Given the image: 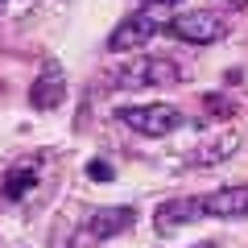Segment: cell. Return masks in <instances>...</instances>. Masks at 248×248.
<instances>
[{
    "label": "cell",
    "mask_w": 248,
    "mask_h": 248,
    "mask_svg": "<svg viewBox=\"0 0 248 248\" xmlns=\"http://www.w3.org/2000/svg\"><path fill=\"white\" fill-rule=\"evenodd\" d=\"M228 17L211 9H190V13H178L161 25V33H170L174 42H186V46H211V42H223L228 37Z\"/></svg>",
    "instance_id": "6da1fadb"
},
{
    "label": "cell",
    "mask_w": 248,
    "mask_h": 248,
    "mask_svg": "<svg viewBox=\"0 0 248 248\" xmlns=\"http://www.w3.org/2000/svg\"><path fill=\"white\" fill-rule=\"evenodd\" d=\"M182 83V71H178L174 58H161V54H149V58L128 62L120 75H116V87L124 91H141V87H174Z\"/></svg>",
    "instance_id": "7a4b0ae2"
},
{
    "label": "cell",
    "mask_w": 248,
    "mask_h": 248,
    "mask_svg": "<svg viewBox=\"0 0 248 248\" xmlns=\"http://www.w3.org/2000/svg\"><path fill=\"white\" fill-rule=\"evenodd\" d=\"M120 120L137 128L141 137H170L186 124V116L174 104H133V108H120Z\"/></svg>",
    "instance_id": "3957f363"
},
{
    "label": "cell",
    "mask_w": 248,
    "mask_h": 248,
    "mask_svg": "<svg viewBox=\"0 0 248 248\" xmlns=\"http://www.w3.org/2000/svg\"><path fill=\"white\" fill-rule=\"evenodd\" d=\"M161 25H166V21H157L149 9L133 13V17H124L120 25L112 29V37H108V54H124V50H137V46L153 42V37L161 33Z\"/></svg>",
    "instance_id": "277c9868"
},
{
    "label": "cell",
    "mask_w": 248,
    "mask_h": 248,
    "mask_svg": "<svg viewBox=\"0 0 248 248\" xmlns=\"http://www.w3.org/2000/svg\"><path fill=\"white\" fill-rule=\"evenodd\" d=\"M133 219H137V211L133 207H95V211L87 215V223L79 228V240H112V236H120L124 228H133Z\"/></svg>",
    "instance_id": "5b68a950"
},
{
    "label": "cell",
    "mask_w": 248,
    "mask_h": 248,
    "mask_svg": "<svg viewBox=\"0 0 248 248\" xmlns=\"http://www.w3.org/2000/svg\"><path fill=\"white\" fill-rule=\"evenodd\" d=\"M207 219L203 215V195L199 199H170V203H161L157 211H153V228L161 232V236H174V232L190 228V223Z\"/></svg>",
    "instance_id": "8992f818"
},
{
    "label": "cell",
    "mask_w": 248,
    "mask_h": 248,
    "mask_svg": "<svg viewBox=\"0 0 248 248\" xmlns=\"http://www.w3.org/2000/svg\"><path fill=\"white\" fill-rule=\"evenodd\" d=\"M62 99H66V79H62V66H58V62H46L42 75H37L33 87H29V104H33L37 112H54Z\"/></svg>",
    "instance_id": "52a82bcc"
},
{
    "label": "cell",
    "mask_w": 248,
    "mask_h": 248,
    "mask_svg": "<svg viewBox=\"0 0 248 248\" xmlns=\"http://www.w3.org/2000/svg\"><path fill=\"white\" fill-rule=\"evenodd\" d=\"M203 215L207 219H248V186H223L203 195Z\"/></svg>",
    "instance_id": "ba28073f"
},
{
    "label": "cell",
    "mask_w": 248,
    "mask_h": 248,
    "mask_svg": "<svg viewBox=\"0 0 248 248\" xmlns=\"http://www.w3.org/2000/svg\"><path fill=\"white\" fill-rule=\"evenodd\" d=\"M236 149H240V137H211V141H203L190 153V166H215V161L232 157Z\"/></svg>",
    "instance_id": "9c48e42d"
},
{
    "label": "cell",
    "mask_w": 248,
    "mask_h": 248,
    "mask_svg": "<svg viewBox=\"0 0 248 248\" xmlns=\"http://www.w3.org/2000/svg\"><path fill=\"white\" fill-rule=\"evenodd\" d=\"M33 186H37V166L29 161V166H13L9 174H4V186H0V190H4V199H25Z\"/></svg>",
    "instance_id": "30bf717a"
},
{
    "label": "cell",
    "mask_w": 248,
    "mask_h": 248,
    "mask_svg": "<svg viewBox=\"0 0 248 248\" xmlns=\"http://www.w3.org/2000/svg\"><path fill=\"white\" fill-rule=\"evenodd\" d=\"M87 178H91V182H112L116 174H112V166H108L104 157H91L87 161Z\"/></svg>",
    "instance_id": "8fae6325"
},
{
    "label": "cell",
    "mask_w": 248,
    "mask_h": 248,
    "mask_svg": "<svg viewBox=\"0 0 248 248\" xmlns=\"http://www.w3.org/2000/svg\"><path fill=\"white\" fill-rule=\"evenodd\" d=\"M207 108H211V116H232L236 112V104L223 99V95H207Z\"/></svg>",
    "instance_id": "7c38bea8"
},
{
    "label": "cell",
    "mask_w": 248,
    "mask_h": 248,
    "mask_svg": "<svg viewBox=\"0 0 248 248\" xmlns=\"http://www.w3.org/2000/svg\"><path fill=\"white\" fill-rule=\"evenodd\" d=\"M228 4H244V0H228Z\"/></svg>",
    "instance_id": "4fadbf2b"
},
{
    "label": "cell",
    "mask_w": 248,
    "mask_h": 248,
    "mask_svg": "<svg viewBox=\"0 0 248 248\" xmlns=\"http://www.w3.org/2000/svg\"><path fill=\"white\" fill-rule=\"evenodd\" d=\"M157 4H174V0H157Z\"/></svg>",
    "instance_id": "5bb4252c"
},
{
    "label": "cell",
    "mask_w": 248,
    "mask_h": 248,
    "mask_svg": "<svg viewBox=\"0 0 248 248\" xmlns=\"http://www.w3.org/2000/svg\"><path fill=\"white\" fill-rule=\"evenodd\" d=\"M0 9H4V0H0Z\"/></svg>",
    "instance_id": "9a60e30c"
}]
</instances>
